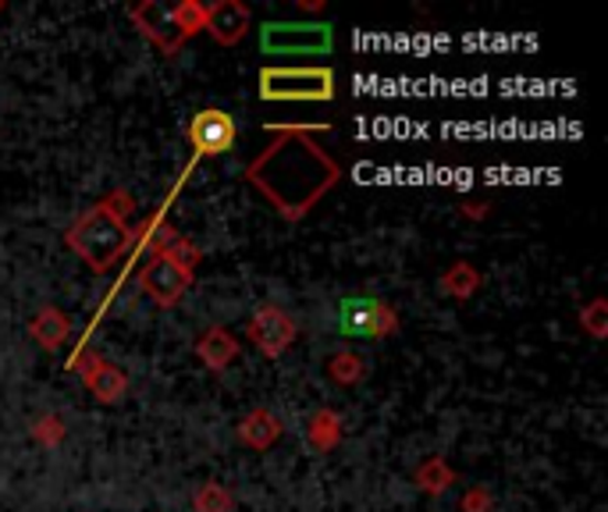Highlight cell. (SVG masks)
Here are the masks:
<instances>
[{
  "label": "cell",
  "instance_id": "cell-1",
  "mask_svg": "<svg viewBox=\"0 0 608 512\" xmlns=\"http://www.w3.org/2000/svg\"><path fill=\"white\" fill-rule=\"evenodd\" d=\"M275 142L246 164V182L285 221H302L342 182V164L310 136V128H270Z\"/></svg>",
  "mask_w": 608,
  "mask_h": 512
},
{
  "label": "cell",
  "instance_id": "cell-2",
  "mask_svg": "<svg viewBox=\"0 0 608 512\" xmlns=\"http://www.w3.org/2000/svg\"><path fill=\"white\" fill-rule=\"evenodd\" d=\"M132 211L136 200L132 192L115 189L104 200H96L86 214L72 221V228L64 232V246H68L78 260H83L96 275L115 270L128 253H132Z\"/></svg>",
  "mask_w": 608,
  "mask_h": 512
},
{
  "label": "cell",
  "instance_id": "cell-3",
  "mask_svg": "<svg viewBox=\"0 0 608 512\" xmlns=\"http://www.w3.org/2000/svg\"><path fill=\"white\" fill-rule=\"evenodd\" d=\"M260 96L270 104H328L334 100L331 68H260Z\"/></svg>",
  "mask_w": 608,
  "mask_h": 512
},
{
  "label": "cell",
  "instance_id": "cell-4",
  "mask_svg": "<svg viewBox=\"0 0 608 512\" xmlns=\"http://www.w3.org/2000/svg\"><path fill=\"white\" fill-rule=\"evenodd\" d=\"M339 331L345 339H392L398 334V313L374 296H345L339 302Z\"/></svg>",
  "mask_w": 608,
  "mask_h": 512
},
{
  "label": "cell",
  "instance_id": "cell-5",
  "mask_svg": "<svg viewBox=\"0 0 608 512\" xmlns=\"http://www.w3.org/2000/svg\"><path fill=\"white\" fill-rule=\"evenodd\" d=\"M334 43L331 25L317 22H267L260 29V51L292 57V54H328Z\"/></svg>",
  "mask_w": 608,
  "mask_h": 512
},
{
  "label": "cell",
  "instance_id": "cell-6",
  "mask_svg": "<svg viewBox=\"0 0 608 512\" xmlns=\"http://www.w3.org/2000/svg\"><path fill=\"white\" fill-rule=\"evenodd\" d=\"M192 278H196V270H189L179 260H171L164 249H153L150 260L139 267L136 285L142 288V296L157 302V307L171 310L174 302H179L189 292Z\"/></svg>",
  "mask_w": 608,
  "mask_h": 512
},
{
  "label": "cell",
  "instance_id": "cell-7",
  "mask_svg": "<svg viewBox=\"0 0 608 512\" xmlns=\"http://www.w3.org/2000/svg\"><path fill=\"white\" fill-rule=\"evenodd\" d=\"M68 366L78 377H83L86 392L96 398V403L115 406V403H121V398L128 395V374L121 371L118 363L104 360L96 349H78Z\"/></svg>",
  "mask_w": 608,
  "mask_h": 512
},
{
  "label": "cell",
  "instance_id": "cell-8",
  "mask_svg": "<svg viewBox=\"0 0 608 512\" xmlns=\"http://www.w3.org/2000/svg\"><path fill=\"white\" fill-rule=\"evenodd\" d=\"M246 339L256 345V352H260V356L278 360V356H285V352L296 345L299 328H296V320L288 317L281 307H260V310L249 317Z\"/></svg>",
  "mask_w": 608,
  "mask_h": 512
},
{
  "label": "cell",
  "instance_id": "cell-9",
  "mask_svg": "<svg viewBox=\"0 0 608 512\" xmlns=\"http://www.w3.org/2000/svg\"><path fill=\"white\" fill-rule=\"evenodd\" d=\"M235 136H238V128L228 110H221V107H203L189 121V142L200 157L228 153L235 147Z\"/></svg>",
  "mask_w": 608,
  "mask_h": 512
},
{
  "label": "cell",
  "instance_id": "cell-10",
  "mask_svg": "<svg viewBox=\"0 0 608 512\" xmlns=\"http://www.w3.org/2000/svg\"><path fill=\"white\" fill-rule=\"evenodd\" d=\"M128 19H132V25L147 36L160 54L164 57H174V54H182V32L174 29L171 22V14L164 4H157V0H142V4H136L132 11H128Z\"/></svg>",
  "mask_w": 608,
  "mask_h": 512
},
{
  "label": "cell",
  "instance_id": "cell-11",
  "mask_svg": "<svg viewBox=\"0 0 608 512\" xmlns=\"http://www.w3.org/2000/svg\"><path fill=\"white\" fill-rule=\"evenodd\" d=\"M253 25V11L238 0H217V4L206 8V22L203 32H211V40L217 46H235L246 36Z\"/></svg>",
  "mask_w": 608,
  "mask_h": 512
},
{
  "label": "cell",
  "instance_id": "cell-12",
  "mask_svg": "<svg viewBox=\"0 0 608 512\" xmlns=\"http://www.w3.org/2000/svg\"><path fill=\"white\" fill-rule=\"evenodd\" d=\"M281 435H285L281 420L270 409H264V406L249 409L243 420H238V427H235V438L243 441L246 448H253V452H267L270 445L281 441Z\"/></svg>",
  "mask_w": 608,
  "mask_h": 512
},
{
  "label": "cell",
  "instance_id": "cell-13",
  "mask_svg": "<svg viewBox=\"0 0 608 512\" xmlns=\"http://www.w3.org/2000/svg\"><path fill=\"white\" fill-rule=\"evenodd\" d=\"M238 356V339L228 331V328H206L200 339H196V360L206 366V371H228V366L235 363Z\"/></svg>",
  "mask_w": 608,
  "mask_h": 512
},
{
  "label": "cell",
  "instance_id": "cell-14",
  "mask_svg": "<svg viewBox=\"0 0 608 512\" xmlns=\"http://www.w3.org/2000/svg\"><path fill=\"white\" fill-rule=\"evenodd\" d=\"M29 339L36 342L40 349H46V352H57L64 342L72 339L68 313L57 310V307H40L36 313H32V320H29Z\"/></svg>",
  "mask_w": 608,
  "mask_h": 512
},
{
  "label": "cell",
  "instance_id": "cell-15",
  "mask_svg": "<svg viewBox=\"0 0 608 512\" xmlns=\"http://www.w3.org/2000/svg\"><path fill=\"white\" fill-rule=\"evenodd\" d=\"M339 445H342V416L328 406H320L307 420V448L317 456H328Z\"/></svg>",
  "mask_w": 608,
  "mask_h": 512
},
{
  "label": "cell",
  "instance_id": "cell-16",
  "mask_svg": "<svg viewBox=\"0 0 608 512\" xmlns=\"http://www.w3.org/2000/svg\"><path fill=\"white\" fill-rule=\"evenodd\" d=\"M452 484H456V470L445 456H430L413 470V488L427 494V499H438V494H445Z\"/></svg>",
  "mask_w": 608,
  "mask_h": 512
},
{
  "label": "cell",
  "instance_id": "cell-17",
  "mask_svg": "<svg viewBox=\"0 0 608 512\" xmlns=\"http://www.w3.org/2000/svg\"><path fill=\"white\" fill-rule=\"evenodd\" d=\"M480 285H484V278H480V270L467 260H456V264H448L441 270V278H438V288L448 296V299H459V302H467L480 292Z\"/></svg>",
  "mask_w": 608,
  "mask_h": 512
},
{
  "label": "cell",
  "instance_id": "cell-18",
  "mask_svg": "<svg viewBox=\"0 0 608 512\" xmlns=\"http://www.w3.org/2000/svg\"><path fill=\"white\" fill-rule=\"evenodd\" d=\"M328 377L339 384V388H352V384H360L366 377V363L360 352H352V349H339V352H331V360H328Z\"/></svg>",
  "mask_w": 608,
  "mask_h": 512
},
{
  "label": "cell",
  "instance_id": "cell-19",
  "mask_svg": "<svg viewBox=\"0 0 608 512\" xmlns=\"http://www.w3.org/2000/svg\"><path fill=\"white\" fill-rule=\"evenodd\" d=\"M174 29L182 32V40L189 43L192 36H200L203 32V22H206V4H200V0H179L174 8H168Z\"/></svg>",
  "mask_w": 608,
  "mask_h": 512
},
{
  "label": "cell",
  "instance_id": "cell-20",
  "mask_svg": "<svg viewBox=\"0 0 608 512\" xmlns=\"http://www.w3.org/2000/svg\"><path fill=\"white\" fill-rule=\"evenodd\" d=\"M232 509H235V499L221 480H206V484L192 491V512H232Z\"/></svg>",
  "mask_w": 608,
  "mask_h": 512
},
{
  "label": "cell",
  "instance_id": "cell-21",
  "mask_svg": "<svg viewBox=\"0 0 608 512\" xmlns=\"http://www.w3.org/2000/svg\"><path fill=\"white\" fill-rule=\"evenodd\" d=\"M29 435H32V441H40L43 448H57L64 441V435H68V424H64L61 413H43V416L32 420Z\"/></svg>",
  "mask_w": 608,
  "mask_h": 512
},
{
  "label": "cell",
  "instance_id": "cell-22",
  "mask_svg": "<svg viewBox=\"0 0 608 512\" xmlns=\"http://www.w3.org/2000/svg\"><path fill=\"white\" fill-rule=\"evenodd\" d=\"M580 328L590 334V339H605L608 334V299H590L587 307H580Z\"/></svg>",
  "mask_w": 608,
  "mask_h": 512
},
{
  "label": "cell",
  "instance_id": "cell-23",
  "mask_svg": "<svg viewBox=\"0 0 608 512\" xmlns=\"http://www.w3.org/2000/svg\"><path fill=\"white\" fill-rule=\"evenodd\" d=\"M494 509V499H491V491L488 488H470L467 494L459 499V512H491Z\"/></svg>",
  "mask_w": 608,
  "mask_h": 512
},
{
  "label": "cell",
  "instance_id": "cell-24",
  "mask_svg": "<svg viewBox=\"0 0 608 512\" xmlns=\"http://www.w3.org/2000/svg\"><path fill=\"white\" fill-rule=\"evenodd\" d=\"M459 214L467 217V221H484L491 214V203H484V200H462L459 203Z\"/></svg>",
  "mask_w": 608,
  "mask_h": 512
},
{
  "label": "cell",
  "instance_id": "cell-25",
  "mask_svg": "<svg viewBox=\"0 0 608 512\" xmlns=\"http://www.w3.org/2000/svg\"><path fill=\"white\" fill-rule=\"evenodd\" d=\"M299 8L302 11H317V8H324V4H320V0H299Z\"/></svg>",
  "mask_w": 608,
  "mask_h": 512
},
{
  "label": "cell",
  "instance_id": "cell-26",
  "mask_svg": "<svg viewBox=\"0 0 608 512\" xmlns=\"http://www.w3.org/2000/svg\"><path fill=\"white\" fill-rule=\"evenodd\" d=\"M0 11H4V0H0Z\"/></svg>",
  "mask_w": 608,
  "mask_h": 512
}]
</instances>
